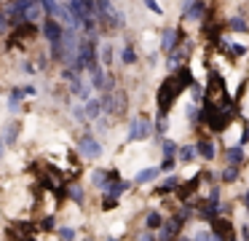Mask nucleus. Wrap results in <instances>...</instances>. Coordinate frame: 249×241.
I'll use <instances>...</instances> for the list:
<instances>
[{"label":"nucleus","instance_id":"nucleus-1","mask_svg":"<svg viewBox=\"0 0 249 241\" xmlns=\"http://www.w3.org/2000/svg\"><path fill=\"white\" fill-rule=\"evenodd\" d=\"M156 131V126H153V121L150 118H145V115H137V118H131L129 121V142H142V139H147L150 134Z\"/></svg>","mask_w":249,"mask_h":241},{"label":"nucleus","instance_id":"nucleus-2","mask_svg":"<svg viewBox=\"0 0 249 241\" xmlns=\"http://www.w3.org/2000/svg\"><path fill=\"white\" fill-rule=\"evenodd\" d=\"M40 32H43V37L49 40V46H62V40H65V27H62V21L59 19H51V16H46V19H43Z\"/></svg>","mask_w":249,"mask_h":241},{"label":"nucleus","instance_id":"nucleus-3","mask_svg":"<svg viewBox=\"0 0 249 241\" xmlns=\"http://www.w3.org/2000/svg\"><path fill=\"white\" fill-rule=\"evenodd\" d=\"M78 153L89 161H97L99 155H102V142H99L94 134H83V137L78 139Z\"/></svg>","mask_w":249,"mask_h":241},{"label":"nucleus","instance_id":"nucleus-4","mask_svg":"<svg viewBox=\"0 0 249 241\" xmlns=\"http://www.w3.org/2000/svg\"><path fill=\"white\" fill-rule=\"evenodd\" d=\"M196 150H198V155L204 161H214V155H217V148H214V142L212 139H196Z\"/></svg>","mask_w":249,"mask_h":241},{"label":"nucleus","instance_id":"nucleus-5","mask_svg":"<svg viewBox=\"0 0 249 241\" xmlns=\"http://www.w3.org/2000/svg\"><path fill=\"white\" fill-rule=\"evenodd\" d=\"M158 174H161V166H147V169L140 171V174H134V185H145V182H153Z\"/></svg>","mask_w":249,"mask_h":241},{"label":"nucleus","instance_id":"nucleus-6","mask_svg":"<svg viewBox=\"0 0 249 241\" xmlns=\"http://www.w3.org/2000/svg\"><path fill=\"white\" fill-rule=\"evenodd\" d=\"M225 161H228V166H241V161H244V148L241 145H236V148H228L225 150Z\"/></svg>","mask_w":249,"mask_h":241},{"label":"nucleus","instance_id":"nucleus-7","mask_svg":"<svg viewBox=\"0 0 249 241\" xmlns=\"http://www.w3.org/2000/svg\"><path fill=\"white\" fill-rule=\"evenodd\" d=\"M198 155V150H196V142L193 145H179V153H177V164H190V161Z\"/></svg>","mask_w":249,"mask_h":241},{"label":"nucleus","instance_id":"nucleus-8","mask_svg":"<svg viewBox=\"0 0 249 241\" xmlns=\"http://www.w3.org/2000/svg\"><path fill=\"white\" fill-rule=\"evenodd\" d=\"M204 11H206V5L201 3V0H193V3H190V8H188V16H185V19H188V21H201V19H204Z\"/></svg>","mask_w":249,"mask_h":241},{"label":"nucleus","instance_id":"nucleus-9","mask_svg":"<svg viewBox=\"0 0 249 241\" xmlns=\"http://www.w3.org/2000/svg\"><path fill=\"white\" fill-rule=\"evenodd\" d=\"M83 107H86L89 121H99V115H102V99H89Z\"/></svg>","mask_w":249,"mask_h":241},{"label":"nucleus","instance_id":"nucleus-10","mask_svg":"<svg viewBox=\"0 0 249 241\" xmlns=\"http://www.w3.org/2000/svg\"><path fill=\"white\" fill-rule=\"evenodd\" d=\"M24 89H11V94H8V110L11 112H17L19 107H22V99H24Z\"/></svg>","mask_w":249,"mask_h":241},{"label":"nucleus","instance_id":"nucleus-11","mask_svg":"<svg viewBox=\"0 0 249 241\" xmlns=\"http://www.w3.org/2000/svg\"><path fill=\"white\" fill-rule=\"evenodd\" d=\"M161 153H163V158H177L179 145L174 139H161Z\"/></svg>","mask_w":249,"mask_h":241},{"label":"nucleus","instance_id":"nucleus-12","mask_svg":"<svg viewBox=\"0 0 249 241\" xmlns=\"http://www.w3.org/2000/svg\"><path fill=\"white\" fill-rule=\"evenodd\" d=\"M3 139H6V145H17V139H19V121L8 123V129L3 131Z\"/></svg>","mask_w":249,"mask_h":241},{"label":"nucleus","instance_id":"nucleus-13","mask_svg":"<svg viewBox=\"0 0 249 241\" xmlns=\"http://www.w3.org/2000/svg\"><path fill=\"white\" fill-rule=\"evenodd\" d=\"M137 48L134 46H124V51H121V62L124 64H137Z\"/></svg>","mask_w":249,"mask_h":241},{"label":"nucleus","instance_id":"nucleus-14","mask_svg":"<svg viewBox=\"0 0 249 241\" xmlns=\"http://www.w3.org/2000/svg\"><path fill=\"white\" fill-rule=\"evenodd\" d=\"M56 233H59V239H62V241H75L78 230L72 228V225H59V228H56Z\"/></svg>","mask_w":249,"mask_h":241},{"label":"nucleus","instance_id":"nucleus-15","mask_svg":"<svg viewBox=\"0 0 249 241\" xmlns=\"http://www.w3.org/2000/svg\"><path fill=\"white\" fill-rule=\"evenodd\" d=\"M67 198H70V201H75V204H83V187L75 185V182H72V185H67Z\"/></svg>","mask_w":249,"mask_h":241},{"label":"nucleus","instance_id":"nucleus-16","mask_svg":"<svg viewBox=\"0 0 249 241\" xmlns=\"http://www.w3.org/2000/svg\"><path fill=\"white\" fill-rule=\"evenodd\" d=\"M38 228H40V230H56V220H54V214H49V217L38 220Z\"/></svg>","mask_w":249,"mask_h":241},{"label":"nucleus","instance_id":"nucleus-17","mask_svg":"<svg viewBox=\"0 0 249 241\" xmlns=\"http://www.w3.org/2000/svg\"><path fill=\"white\" fill-rule=\"evenodd\" d=\"M72 118H75L78 123H86V121H89V115H86V107L75 105V107H72Z\"/></svg>","mask_w":249,"mask_h":241},{"label":"nucleus","instance_id":"nucleus-18","mask_svg":"<svg viewBox=\"0 0 249 241\" xmlns=\"http://www.w3.org/2000/svg\"><path fill=\"white\" fill-rule=\"evenodd\" d=\"M99 59H102L105 64L113 62V46H110V43H105V46H102V54H99Z\"/></svg>","mask_w":249,"mask_h":241},{"label":"nucleus","instance_id":"nucleus-19","mask_svg":"<svg viewBox=\"0 0 249 241\" xmlns=\"http://www.w3.org/2000/svg\"><path fill=\"white\" fill-rule=\"evenodd\" d=\"M115 206H118V198H110V196L102 198V209H105V212H110V209H115Z\"/></svg>","mask_w":249,"mask_h":241},{"label":"nucleus","instance_id":"nucleus-20","mask_svg":"<svg viewBox=\"0 0 249 241\" xmlns=\"http://www.w3.org/2000/svg\"><path fill=\"white\" fill-rule=\"evenodd\" d=\"M231 27H233V30H247V21H244L241 16H233V19H231Z\"/></svg>","mask_w":249,"mask_h":241},{"label":"nucleus","instance_id":"nucleus-21","mask_svg":"<svg viewBox=\"0 0 249 241\" xmlns=\"http://www.w3.org/2000/svg\"><path fill=\"white\" fill-rule=\"evenodd\" d=\"M145 5H147V8H150L153 14H156V16H161V14H163V8H161V5L156 3V0H145Z\"/></svg>","mask_w":249,"mask_h":241},{"label":"nucleus","instance_id":"nucleus-22","mask_svg":"<svg viewBox=\"0 0 249 241\" xmlns=\"http://www.w3.org/2000/svg\"><path fill=\"white\" fill-rule=\"evenodd\" d=\"M174 164H177V158H163L161 171H172V169H174Z\"/></svg>","mask_w":249,"mask_h":241},{"label":"nucleus","instance_id":"nucleus-23","mask_svg":"<svg viewBox=\"0 0 249 241\" xmlns=\"http://www.w3.org/2000/svg\"><path fill=\"white\" fill-rule=\"evenodd\" d=\"M6 24H8V16H6V8H0V32L6 30Z\"/></svg>","mask_w":249,"mask_h":241},{"label":"nucleus","instance_id":"nucleus-24","mask_svg":"<svg viewBox=\"0 0 249 241\" xmlns=\"http://www.w3.org/2000/svg\"><path fill=\"white\" fill-rule=\"evenodd\" d=\"M6 148H8V145H6V139H3V134H0V158H3V153H6Z\"/></svg>","mask_w":249,"mask_h":241},{"label":"nucleus","instance_id":"nucleus-25","mask_svg":"<svg viewBox=\"0 0 249 241\" xmlns=\"http://www.w3.org/2000/svg\"><path fill=\"white\" fill-rule=\"evenodd\" d=\"M35 91H38V89H35V86H24V94H27V96H33Z\"/></svg>","mask_w":249,"mask_h":241},{"label":"nucleus","instance_id":"nucleus-26","mask_svg":"<svg viewBox=\"0 0 249 241\" xmlns=\"http://www.w3.org/2000/svg\"><path fill=\"white\" fill-rule=\"evenodd\" d=\"M105 241H121V239H113V236H110V239H105Z\"/></svg>","mask_w":249,"mask_h":241},{"label":"nucleus","instance_id":"nucleus-27","mask_svg":"<svg viewBox=\"0 0 249 241\" xmlns=\"http://www.w3.org/2000/svg\"><path fill=\"white\" fill-rule=\"evenodd\" d=\"M83 241H94V239H91V236H86V239H83Z\"/></svg>","mask_w":249,"mask_h":241}]
</instances>
